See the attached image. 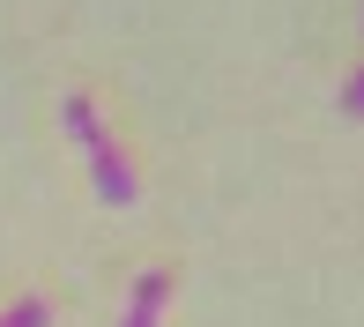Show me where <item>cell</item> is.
Here are the masks:
<instances>
[{
	"instance_id": "cell-4",
	"label": "cell",
	"mask_w": 364,
	"mask_h": 327,
	"mask_svg": "<svg viewBox=\"0 0 364 327\" xmlns=\"http://www.w3.org/2000/svg\"><path fill=\"white\" fill-rule=\"evenodd\" d=\"M342 112H350V119H357V112H364V68L350 75V90H342Z\"/></svg>"
},
{
	"instance_id": "cell-3",
	"label": "cell",
	"mask_w": 364,
	"mask_h": 327,
	"mask_svg": "<svg viewBox=\"0 0 364 327\" xmlns=\"http://www.w3.org/2000/svg\"><path fill=\"white\" fill-rule=\"evenodd\" d=\"M0 327H53V298H38V290H30V298H15L8 313H0Z\"/></svg>"
},
{
	"instance_id": "cell-1",
	"label": "cell",
	"mask_w": 364,
	"mask_h": 327,
	"mask_svg": "<svg viewBox=\"0 0 364 327\" xmlns=\"http://www.w3.org/2000/svg\"><path fill=\"white\" fill-rule=\"evenodd\" d=\"M60 119H68V134L82 141V149H90V171H97V201L127 208L141 186H134V164H127V156H119V141H112V127L97 119V104L75 90V97H60Z\"/></svg>"
},
{
	"instance_id": "cell-2",
	"label": "cell",
	"mask_w": 364,
	"mask_h": 327,
	"mask_svg": "<svg viewBox=\"0 0 364 327\" xmlns=\"http://www.w3.org/2000/svg\"><path fill=\"white\" fill-rule=\"evenodd\" d=\"M164 298H171V275H164V268H141L134 290H127V320L119 327H156L164 320Z\"/></svg>"
}]
</instances>
